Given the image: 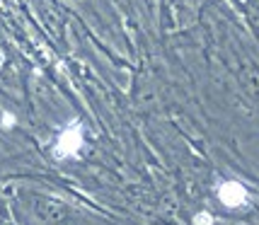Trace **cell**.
<instances>
[{
  "label": "cell",
  "mask_w": 259,
  "mask_h": 225,
  "mask_svg": "<svg viewBox=\"0 0 259 225\" xmlns=\"http://www.w3.org/2000/svg\"><path fill=\"white\" fill-rule=\"evenodd\" d=\"M215 194H218V201L223 203V206H228V208H233V211H237V208H247L249 206L247 187H245L242 182H237V179L221 182Z\"/></svg>",
  "instance_id": "1"
},
{
  "label": "cell",
  "mask_w": 259,
  "mask_h": 225,
  "mask_svg": "<svg viewBox=\"0 0 259 225\" xmlns=\"http://www.w3.org/2000/svg\"><path fill=\"white\" fill-rule=\"evenodd\" d=\"M80 148H82V128L80 126H68L61 131L56 141V158H73L78 155Z\"/></svg>",
  "instance_id": "2"
},
{
  "label": "cell",
  "mask_w": 259,
  "mask_h": 225,
  "mask_svg": "<svg viewBox=\"0 0 259 225\" xmlns=\"http://www.w3.org/2000/svg\"><path fill=\"white\" fill-rule=\"evenodd\" d=\"M192 223L194 225H215V215L211 211H199V213H194Z\"/></svg>",
  "instance_id": "3"
},
{
  "label": "cell",
  "mask_w": 259,
  "mask_h": 225,
  "mask_svg": "<svg viewBox=\"0 0 259 225\" xmlns=\"http://www.w3.org/2000/svg\"><path fill=\"white\" fill-rule=\"evenodd\" d=\"M3 124H5V126H12V124H15V116L5 114V116H3Z\"/></svg>",
  "instance_id": "4"
}]
</instances>
